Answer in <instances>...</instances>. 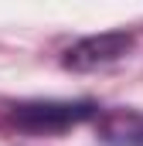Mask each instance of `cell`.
<instances>
[{
	"mask_svg": "<svg viewBox=\"0 0 143 146\" xmlns=\"http://www.w3.org/2000/svg\"><path fill=\"white\" fill-rule=\"evenodd\" d=\"M92 115H99V106L89 99H82V102H21L10 112V119L31 133H61Z\"/></svg>",
	"mask_w": 143,
	"mask_h": 146,
	"instance_id": "1",
	"label": "cell"
},
{
	"mask_svg": "<svg viewBox=\"0 0 143 146\" xmlns=\"http://www.w3.org/2000/svg\"><path fill=\"white\" fill-rule=\"evenodd\" d=\"M133 48V34L126 31H106V34L82 37L78 44H72L65 51V68L72 72H99L116 61H123Z\"/></svg>",
	"mask_w": 143,
	"mask_h": 146,
	"instance_id": "2",
	"label": "cell"
},
{
	"mask_svg": "<svg viewBox=\"0 0 143 146\" xmlns=\"http://www.w3.org/2000/svg\"><path fill=\"white\" fill-rule=\"evenodd\" d=\"M99 139L106 146H143V112L140 109L99 112Z\"/></svg>",
	"mask_w": 143,
	"mask_h": 146,
	"instance_id": "3",
	"label": "cell"
}]
</instances>
